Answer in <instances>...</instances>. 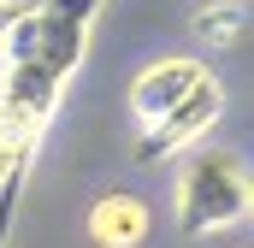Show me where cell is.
<instances>
[{"label": "cell", "instance_id": "cell-5", "mask_svg": "<svg viewBox=\"0 0 254 248\" xmlns=\"http://www.w3.org/2000/svg\"><path fill=\"white\" fill-rule=\"evenodd\" d=\"M237 30H243V12H237L231 0H213V6H201V12H195V36H201L207 48H231V42H237Z\"/></svg>", "mask_w": 254, "mask_h": 248}, {"label": "cell", "instance_id": "cell-2", "mask_svg": "<svg viewBox=\"0 0 254 248\" xmlns=\"http://www.w3.org/2000/svg\"><path fill=\"white\" fill-rule=\"evenodd\" d=\"M219 113H225V89L201 60L166 54L130 77V119H136L142 160H172V154L201 148Z\"/></svg>", "mask_w": 254, "mask_h": 248}, {"label": "cell", "instance_id": "cell-6", "mask_svg": "<svg viewBox=\"0 0 254 248\" xmlns=\"http://www.w3.org/2000/svg\"><path fill=\"white\" fill-rule=\"evenodd\" d=\"M30 148H36V136H30L24 124H18L12 113H6V107H0V189L18 178V166L30 160Z\"/></svg>", "mask_w": 254, "mask_h": 248}, {"label": "cell", "instance_id": "cell-1", "mask_svg": "<svg viewBox=\"0 0 254 248\" xmlns=\"http://www.w3.org/2000/svg\"><path fill=\"white\" fill-rule=\"evenodd\" d=\"M83 0H42L36 18L18 30V42L6 48L0 60V107L24 124L36 142L48 119L60 113L65 83L77 77V60H83Z\"/></svg>", "mask_w": 254, "mask_h": 248}, {"label": "cell", "instance_id": "cell-7", "mask_svg": "<svg viewBox=\"0 0 254 248\" xmlns=\"http://www.w3.org/2000/svg\"><path fill=\"white\" fill-rule=\"evenodd\" d=\"M36 6H42V0H0V54H6V48L18 42V30L36 18Z\"/></svg>", "mask_w": 254, "mask_h": 248}, {"label": "cell", "instance_id": "cell-3", "mask_svg": "<svg viewBox=\"0 0 254 248\" xmlns=\"http://www.w3.org/2000/svg\"><path fill=\"white\" fill-rule=\"evenodd\" d=\"M254 219V172L231 148H190L178 166V225L184 237H225Z\"/></svg>", "mask_w": 254, "mask_h": 248}, {"label": "cell", "instance_id": "cell-4", "mask_svg": "<svg viewBox=\"0 0 254 248\" xmlns=\"http://www.w3.org/2000/svg\"><path fill=\"white\" fill-rule=\"evenodd\" d=\"M148 225H154V213H148L142 195H101L95 213H89V243L95 248H136L148 237Z\"/></svg>", "mask_w": 254, "mask_h": 248}]
</instances>
